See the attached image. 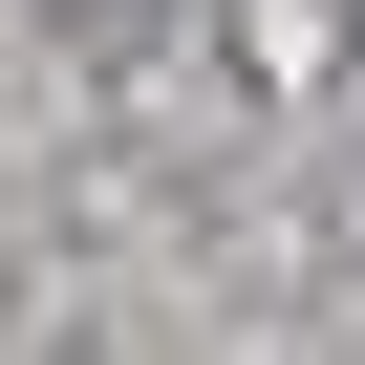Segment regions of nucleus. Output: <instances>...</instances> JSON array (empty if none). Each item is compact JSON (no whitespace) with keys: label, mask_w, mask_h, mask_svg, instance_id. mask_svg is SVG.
<instances>
[{"label":"nucleus","mask_w":365,"mask_h":365,"mask_svg":"<svg viewBox=\"0 0 365 365\" xmlns=\"http://www.w3.org/2000/svg\"><path fill=\"white\" fill-rule=\"evenodd\" d=\"M86 22H108V0H86Z\"/></svg>","instance_id":"nucleus-1"}]
</instances>
